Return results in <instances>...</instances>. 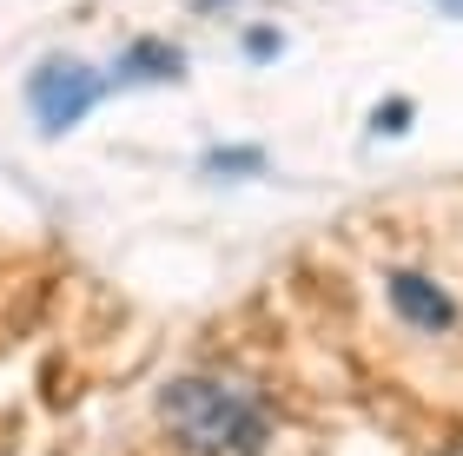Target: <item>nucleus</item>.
<instances>
[{
    "label": "nucleus",
    "instance_id": "1",
    "mask_svg": "<svg viewBox=\"0 0 463 456\" xmlns=\"http://www.w3.org/2000/svg\"><path fill=\"white\" fill-rule=\"evenodd\" d=\"M153 423L173 456H271L285 417L265 377L239 364H193L159 384Z\"/></svg>",
    "mask_w": 463,
    "mask_h": 456
},
{
    "label": "nucleus",
    "instance_id": "2",
    "mask_svg": "<svg viewBox=\"0 0 463 456\" xmlns=\"http://www.w3.org/2000/svg\"><path fill=\"white\" fill-rule=\"evenodd\" d=\"M27 99H33V126L40 133H73L99 99H107V73H93L87 60L53 53L27 73Z\"/></svg>",
    "mask_w": 463,
    "mask_h": 456
},
{
    "label": "nucleus",
    "instance_id": "3",
    "mask_svg": "<svg viewBox=\"0 0 463 456\" xmlns=\"http://www.w3.org/2000/svg\"><path fill=\"white\" fill-rule=\"evenodd\" d=\"M384 292H391V311H397L411 330H424V338H450V330L463 324V304L424 272V265H391V272H384Z\"/></svg>",
    "mask_w": 463,
    "mask_h": 456
},
{
    "label": "nucleus",
    "instance_id": "4",
    "mask_svg": "<svg viewBox=\"0 0 463 456\" xmlns=\"http://www.w3.org/2000/svg\"><path fill=\"white\" fill-rule=\"evenodd\" d=\"M185 73V53L173 40H133V47L119 53V79L126 87H165V79Z\"/></svg>",
    "mask_w": 463,
    "mask_h": 456
},
{
    "label": "nucleus",
    "instance_id": "5",
    "mask_svg": "<svg viewBox=\"0 0 463 456\" xmlns=\"http://www.w3.org/2000/svg\"><path fill=\"white\" fill-rule=\"evenodd\" d=\"M259 165H265V153H259V146H225V153H213V159H205V172L239 179V172H259Z\"/></svg>",
    "mask_w": 463,
    "mask_h": 456
},
{
    "label": "nucleus",
    "instance_id": "6",
    "mask_svg": "<svg viewBox=\"0 0 463 456\" xmlns=\"http://www.w3.org/2000/svg\"><path fill=\"white\" fill-rule=\"evenodd\" d=\"M371 133H384V139H397V133H411V99H384V113L371 119Z\"/></svg>",
    "mask_w": 463,
    "mask_h": 456
},
{
    "label": "nucleus",
    "instance_id": "7",
    "mask_svg": "<svg viewBox=\"0 0 463 456\" xmlns=\"http://www.w3.org/2000/svg\"><path fill=\"white\" fill-rule=\"evenodd\" d=\"M279 47H285L279 27H251V33H245V53H251V60H279Z\"/></svg>",
    "mask_w": 463,
    "mask_h": 456
},
{
    "label": "nucleus",
    "instance_id": "8",
    "mask_svg": "<svg viewBox=\"0 0 463 456\" xmlns=\"http://www.w3.org/2000/svg\"><path fill=\"white\" fill-rule=\"evenodd\" d=\"M193 14H205V20H219V14H232V7H245V0H185Z\"/></svg>",
    "mask_w": 463,
    "mask_h": 456
},
{
    "label": "nucleus",
    "instance_id": "9",
    "mask_svg": "<svg viewBox=\"0 0 463 456\" xmlns=\"http://www.w3.org/2000/svg\"><path fill=\"white\" fill-rule=\"evenodd\" d=\"M437 456H463V423H457V430H444V437H437Z\"/></svg>",
    "mask_w": 463,
    "mask_h": 456
},
{
    "label": "nucleus",
    "instance_id": "10",
    "mask_svg": "<svg viewBox=\"0 0 463 456\" xmlns=\"http://www.w3.org/2000/svg\"><path fill=\"white\" fill-rule=\"evenodd\" d=\"M437 14H444V20H463V0H437Z\"/></svg>",
    "mask_w": 463,
    "mask_h": 456
}]
</instances>
